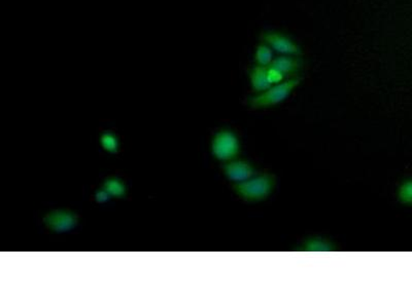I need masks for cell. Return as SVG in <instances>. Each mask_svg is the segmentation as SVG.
Segmentation results:
<instances>
[{"instance_id":"7a4b0ae2","label":"cell","mask_w":412,"mask_h":308,"mask_svg":"<svg viewBox=\"0 0 412 308\" xmlns=\"http://www.w3.org/2000/svg\"><path fill=\"white\" fill-rule=\"evenodd\" d=\"M301 83V76L285 79L283 83L273 85L263 93L255 94L252 97L248 98L246 104L252 109H267V108L275 107L285 102Z\"/></svg>"},{"instance_id":"4fadbf2b","label":"cell","mask_w":412,"mask_h":308,"mask_svg":"<svg viewBox=\"0 0 412 308\" xmlns=\"http://www.w3.org/2000/svg\"><path fill=\"white\" fill-rule=\"evenodd\" d=\"M99 142L102 148L105 149L107 152H117L118 148H119L118 137L113 132H110V130L102 132L101 136H100Z\"/></svg>"},{"instance_id":"5bb4252c","label":"cell","mask_w":412,"mask_h":308,"mask_svg":"<svg viewBox=\"0 0 412 308\" xmlns=\"http://www.w3.org/2000/svg\"><path fill=\"white\" fill-rule=\"evenodd\" d=\"M267 77H268L269 83L272 85L283 83V81H285V79H287L281 71H279L277 69L273 68V67L271 66L267 67Z\"/></svg>"},{"instance_id":"3957f363","label":"cell","mask_w":412,"mask_h":308,"mask_svg":"<svg viewBox=\"0 0 412 308\" xmlns=\"http://www.w3.org/2000/svg\"><path fill=\"white\" fill-rule=\"evenodd\" d=\"M211 156L219 162L235 160L242 152L240 137L231 128H223L214 134L211 141Z\"/></svg>"},{"instance_id":"8fae6325","label":"cell","mask_w":412,"mask_h":308,"mask_svg":"<svg viewBox=\"0 0 412 308\" xmlns=\"http://www.w3.org/2000/svg\"><path fill=\"white\" fill-rule=\"evenodd\" d=\"M102 187L109 193L112 197H123L126 195V186L119 178L111 177L103 182Z\"/></svg>"},{"instance_id":"ba28073f","label":"cell","mask_w":412,"mask_h":308,"mask_svg":"<svg viewBox=\"0 0 412 308\" xmlns=\"http://www.w3.org/2000/svg\"><path fill=\"white\" fill-rule=\"evenodd\" d=\"M303 60L301 57L289 56V55H281V56L274 58L271 63L270 66L281 71L285 79H292V77L299 76L303 68Z\"/></svg>"},{"instance_id":"6da1fadb","label":"cell","mask_w":412,"mask_h":308,"mask_svg":"<svg viewBox=\"0 0 412 308\" xmlns=\"http://www.w3.org/2000/svg\"><path fill=\"white\" fill-rule=\"evenodd\" d=\"M276 185V177L271 173H260L244 182L232 185L235 195L248 203H260L270 197Z\"/></svg>"},{"instance_id":"277c9868","label":"cell","mask_w":412,"mask_h":308,"mask_svg":"<svg viewBox=\"0 0 412 308\" xmlns=\"http://www.w3.org/2000/svg\"><path fill=\"white\" fill-rule=\"evenodd\" d=\"M261 42L268 44L274 52L281 55L301 57L302 48L293 40L279 31H264L260 36Z\"/></svg>"},{"instance_id":"9a60e30c","label":"cell","mask_w":412,"mask_h":308,"mask_svg":"<svg viewBox=\"0 0 412 308\" xmlns=\"http://www.w3.org/2000/svg\"><path fill=\"white\" fill-rule=\"evenodd\" d=\"M95 197L96 201H97L98 203H105V201H109L112 197L103 187H101V188L98 189V191H96Z\"/></svg>"},{"instance_id":"30bf717a","label":"cell","mask_w":412,"mask_h":308,"mask_svg":"<svg viewBox=\"0 0 412 308\" xmlns=\"http://www.w3.org/2000/svg\"><path fill=\"white\" fill-rule=\"evenodd\" d=\"M273 60H274V58H273L272 48H271L268 44L261 42V44H259L258 46H257L256 51H255V64L260 65V66L268 67L270 66Z\"/></svg>"},{"instance_id":"52a82bcc","label":"cell","mask_w":412,"mask_h":308,"mask_svg":"<svg viewBox=\"0 0 412 308\" xmlns=\"http://www.w3.org/2000/svg\"><path fill=\"white\" fill-rule=\"evenodd\" d=\"M296 252L331 253L339 251L337 244L323 236H309L294 249Z\"/></svg>"},{"instance_id":"8992f818","label":"cell","mask_w":412,"mask_h":308,"mask_svg":"<svg viewBox=\"0 0 412 308\" xmlns=\"http://www.w3.org/2000/svg\"><path fill=\"white\" fill-rule=\"evenodd\" d=\"M222 171L228 180L233 183L244 182L258 174L256 167L248 160L235 158L230 162L224 163Z\"/></svg>"},{"instance_id":"7c38bea8","label":"cell","mask_w":412,"mask_h":308,"mask_svg":"<svg viewBox=\"0 0 412 308\" xmlns=\"http://www.w3.org/2000/svg\"><path fill=\"white\" fill-rule=\"evenodd\" d=\"M397 199L404 206H412V178L400 183L397 189Z\"/></svg>"},{"instance_id":"5b68a950","label":"cell","mask_w":412,"mask_h":308,"mask_svg":"<svg viewBox=\"0 0 412 308\" xmlns=\"http://www.w3.org/2000/svg\"><path fill=\"white\" fill-rule=\"evenodd\" d=\"M77 215L69 210H54L42 217L44 226L56 234L70 232L77 226Z\"/></svg>"},{"instance_id":"9c48e42d","label":"cell","mask_w":412,"mask_h":308,"mask_svg":"<svg viewBox=\"0 0 412 308\" xmlns=\"http://www.w3.org/2000/svg\"><path fill=\"white\" fill-rule=\"evenodd\" d=\"M248 77H250V87L255 94L263 93L272 87L267 77V67L255 64L248 69Z\"/></svg>"}]
</instances>
